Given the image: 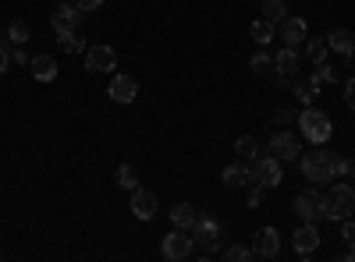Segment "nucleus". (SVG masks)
Wrapping results in <instances>:
<instances>
[{"mask_svg": "<svg viewBox=\"0 0 355 262\" xmlns=\"http://www.w3.org/2000/svg\"><path fill=\"white\" fill-rule=\"evenodd\" d=\"M8 68H11V53H8V46H4V43H0V75H4Z\"/></svg>", "mask_w": 355, "mask_h": 262, "instance_id": "e433bc0d", "label": "nucleus"}, {"mask_svg": "<svg viewBox=\"0 0 355 262\" xmlns=\"http://www.w3.org/2000/svg\"><path fill=\"white\" fill-rule=\"evenodd\" d=\"M306 53H309L313 64H323V61H327V53H331L327 36H323V39H306Z\"/></svg>", "mask_w": 355, "mask_h": 262, "instance_id": "b1692460", "label": "nucleus"}, {"mask_svg": "<svg viewBox=\"0 0 355 262\" xmlns=\"http://www.w3.org/2000/svg\"><path fill=\"white\" fill-rule=\"evenodd\" d=\"M28 61H33V57L25 53V46H15L11 50V64H28Z\"/></svg>", "mask_w": 355, "mask_h": 262, "instance_id": "f704fd0d", "label": "nucleus"}, {"mask_svg": "<svg viewBox=\"0 0 355 262\" xmlns=\"http://www.w3.org/2000/svg\"><path fill=\"white\" fill-rule=\"evenodd\" d=\"M57 43L64 46V53H85V39L78 32H61V36H57Z\"/></svg>", "mask_w": 355, "mask_h": 262, "instance_id": "bb28decb", "label": "nucleus"}, {"mask_svg": "<svg viewBox=\"0 0 355 262\" xmlns=\"http://www.w3.org/2000/svg\"><path fill=\"white\" fill-rule=\"evenodd\" d=\"M249 167H252V185H263V188L281 185V167L284 163H277L270 153H259L256 160H249Z\"/></svg>", "mask_w": 355, "mask_h": 262, "instance_id": "423d86ee", "label": "nucleus"}, {"mask_svg": "<svg viewBox=\"0 0 355 262\" xmlns=\"http://www.w3.org/2000/svg\"><path fill=\"white\" fill-rule=\"evenodd\" d=\"M0 259H4V252H0Z\"/></svg>", "mask_w": 355, "mask_h": 262, "instance_id": "ea45409f", "label": "nucleus"}, {"mask_svg": "<svg viewBox=\"0 0 355 262\" xmlns=\"http://www.w3.org/2000/svg\"><path fill=\"white\" fill-rule=\"evenodd\" d=\"M299 131H302V138L313 142V145H327L331 135H334V124H331V118H327L320 106H306V110L299 113Z\"/></svg>", "mask_w": 355, "mask_h": 262, "instance_id": "7ed1b4c3", "label": "nucleus"}, {"mask_svg": "<svg viewBox=\"0 0 355 262\" xmlns=\"http://www.w3.org/2000/svg\"><path fill=\"white\" fill-rule=\"evenodd\" d=\"M199 220V209L192 206V202H178V206L171 209V227H182V230H192V223Z\"/></svg>", "mask_w": 355, "mask_h": 262, "instance_id": "6ab92c4d", "label": "nucleus"}, {"mask_svg": "<svg viewBox=\"0 0 355 262\" xmlns=\"http://www.w3.org/2000/svg\"><path fill=\"white\" fill-rule=\"evenodd\" d=\"M355 209V188L352 185H334L327 195H323V220H345Z\"/></svg>", "mask_w": 355, "mask_h": 262, "instance_id": "20e7f679", "label": "nucleus"}, {"mask_svg": "<svg viewBox=\"0 0 355 262\" xmlns=\"http://www.w3.org/2000/svg\"><path fill=\"white\" fill-rule=\"evenodd\" d=\"M249 36H252L259 46H266V43L274 39V25H270V21H263V18H256V21L249 25Z\"/></svg>", "mask_w": 355, "mask_h": 262, "instance_id": "5701e85b", "label": "nucleus"}, {"mask_svg": "<svg viewBox=\"0 0 355 262\" xmlns=\"http://www.w3.org/2000/svg\"><path fill=\"white\" fill-rule=\"evenodd\" d=\"M270 64H274V57L270 53H266V46L252 57V61H249V68H252V75H266V71H270Z\"/></svg>", "mask_w": 355, "mask_h": 262, "instance_id": "cd10ccee", "label": "nucleus"}, {"mask_svg": "<svg viewBox=\"0 0 355 262\" xmlns=\"http://www.w3.org/2000/svg\"><path fill=\"white\" fill-rule=\"evenodd\" d=\"M341 238H345V245H355V220L352 216L341 220Z\"/></svg>", "mask_w": 355, "mask_h": 262, "instance_id": "2f4dec72", "label": "nucleus"}, {"mask_svg": "<svg viewBox=\"0 0 355 262\" xmlns=\"http://www.w3.org/2000/svg\"><path fill=\"white\" fill-rule=\"evenodd\" d=\"M291 248L299 252V259H313V252L320 248V227L313 220H302V227L291 234Z\"/></svg>", "mask_w": 355, "mask_h": 262, "instance_id": "1a4fd4ad", "label": "nucleus"}, {"mask_svg": "<svg viewBox=\"0 0 355 262\" xmlns=\"http://www.w3.org/2000/svg\"><path fill=\"white\" fill-rule=\"evenodd\" d=\"M345 178H355V160H345Z\"/></svg>", "mask_w": 355, "mask_h": 262, "instance_id": "4c0bfd02", "label": "nucleus"}, {"mask_svg": "<svg viewBox=\"0 0 355 262\" xmlns=\"http://www.w3.org/2000/svg\"><path fill=\"white\" fill-rule=\"evenodd\" d=\"M192 245H196V252L192 255H199V259H214L220 248H224V227L214 220V216H202L199 213V220L192 223Z\"/></svg>", "mask_w": 355, "mask_h": 262, "instance_id": "f257e3e1", "label": "nucleus"}, {"mask_svg": "<svg viewBox=\"0 0 355 262\" xmlns=\"http://www.w3.org/2000/svg\"><path fill=\"white\" fill-rule=\"evenodd\" d=\"M75 4H78V11L93 15V11H100V4H103V0H75Z\"/></svg>", "mask_w": 355, "mask_h": 262, "instance_id": "c9c22d12", "label": "nucleus"}, {"mask_svg": "<svg viewBox=\"0 0 355 262\" xmlns=\"http://www.w3.org/2000/svg\"><path fill=\"white\" fill-rule=\"evenodd\" d=\"M327 46H331V53H341L345 61H355V36L348 32V28H331L327 32Z\"/></svg>", "mask_w": 355, "mask_h": 262, "instance_id": "2eb2a0df", "label": "nucleus"}, {"mask_svg": "<svg viewBox=\"0 0 355 262\" xmlns=\"http://www.w3.org/2000/svg\"><path fill=\"white\" fill-rule=\"evenodd\" d=\"M220 255H224L227 262H249V259H252V248H242V245H227V248H220Z\"/></svg>", "mask_w": 355, "mask_h": 262, "instance_id": "c85d7f7f", "label": "nucleus"}, {"mask_svg": "<svg viewBox=\"0 0 355 262\" xmlns=\"http://www.w3.org/2000/svg\"><path fill=\"white\" fill-rule=\"evenodd\" d=\"M224 185H227V188H249V185H252V167H245V163L224 167Z\"/></svg>", "mask_w": 355, "mask_h": 262, "instance_id": "a211bd4d", "label": "nucleus"}, {"mask_svg": "<svg viewBox=\"0 0 355 262\" xmlns=\"http://www.w3.org/2000/svg\"><path fill=\"white\" fill-rule=\"evenodd\" d=\"M334 160H338V153L320 149V145H316V153H302V156H299L302 178H306L309 185H327V181H334V178H338V174H334Z\"/></svg>", "mask_w": 355, "mask_h": 262, "instance_id": "f03ea898", "label": "nucleus"}, {"mask_svg": "<svg viewBox=\"0 0 355 262\" xmlns=\"http://www.w3.org/2000/svg\"><path fill=\"white\" fill-rule=\"evenodd\" d=\"M132 213L139 220H153L157 216V191L150 188H132Z\"/></svg>", "mask_w": 355, "mask_h": 262, "instance_id": "4468645a", "label": "nucleus"}, {"mask_svg": "<svg viewBox=\"0 0 355 262\" xmlns=\"http://www.w3.org/2000/svg\"><path fill=\"white\" fill-rule=\"evenodd\" d=\"M160 252H164V259H167V262H182V259H189V255L196 252L192 234H189V230H182V227H174L171 234H164Z\"/></svg>", "mask_w": 355, "mask_h": 262, "instance_id": "0eeeda50", "label": "nucleus"}, {"mask_svg": "<svg viewBox=\"0 0 355 262\" xmlns=\"http://www.w3.org/2000/svg\"><path fill=\"white\" fill-rule=\"evenodd\" d=\"M281 255V234L277 227H263L252 241V259H277Z\"/></svg>", "mask_w": 355, "mask_h": 262, "instance_id": "f8f14e48", "label": "nucleus"}, {"mask_svg": "<svg viewBox=\"0 0 355 262\" xmlns=\"http://www.w3.org/2000/svg\"><path fill=\"white\" fill-rule=\"evenodd\" d=\"M284 18H288V4H284V0H263V21L281 25Z\"/></svg>", "mask_w": 355, "mask_h": 262, "instance_id": "412c9836", "label": "nucleus"}, {"mask_svg": "<svg viewBox=\"0 0 355 262\" xmlns=\"http://www.w3.org/2000/svg\"><path fill=\"white\" fill-rule=\"evenodd\" d=\"M295 216L299 220H323V195L316 188H306L299 198H295Z\"/></svg>", "mask_w": 355, "mask_h": 262, "instance_id": "9b49d317", "label": "nucleus"}, {"mask_svg": "<svg viewBox=\"0 0 355 262\" xmlns=\"http://www.w3.org/2000/svg\"><path fill=\"white\" fill-rule=\"evenodd\" d=\"M234 153H239L242 160H256V156H259L263 149H259V142H256L252 135H242L239 142H234Z\"/></svg>", "mask_w": 355, "mask_h": 262, "instance_id": "393cba45", "label": "nucleus"}, {"mask_svg": "<svg viewBox=\"0 0 355 262\" xmlns=\"http://www.w3.org/2000/svg\"><path fill=\"white\" fill-rule=\"evenodd\" d=\"M85 18H89V15H85V11H78V4H68V0H64V4L50 15V28H53V36H61V32H75V28H78Z\"/></svg>", "mask_w": 355, "mask_h": 262, "instance_id": "6e6552de", "label": "nucleus"}, {"mask_svg": "<svg viewBox=\"0 0 355 262\" xmlns=\"http://www.w3.org/2000/svg\"><path fill=\"white\" fill-rule=\"evenodd\" d=\"M306 36H309V28H306V21L302 18H284L281 25H277V39L284 43V46H299V43H306Z\"/></svg>", "mask_w": 355, "mask_h": 262, "instance_id": "ddd939ff", "label": "nucleus"}, {"mask_svg": "<svg viewBox=\"0 0 355 262\" xmlns=\"http://www.w3.org/2000/svg\"><path fill=\"white\" fill-rule=\"evenodd\" d=\"M85 68H89V71H100V75L114 71V68H117V53H114V46H107V43H100V46H85Z\"/></svg>", "mask_w": 355, "mask_h": 262, "instance_id": "9d476101", "label": "nucleus"}, {"mask_svg": "<svg viewBox=\"0 0 355 262\" xmlns=\"http://www.w3.org/2000/svg\"><path fill=\"white\" fill-rule=\"evenodd\" d=\"M114 181L121 185V188H128V191H132V188H139V170H135L132 163H121V167L114 170Z\"/></svg>", "mask_w": 355, "mask_h": 262, "instance_id": "4be33fe9", "label": "nucleus"}, {"mask_svg": "<svg viewBox=\"0 0 355 262\" xmlns=\"http://www.w3.org/2000/svg\"><path fill=\"white\" fill-rule=\"evenodd\" d=\"M291 96H295V100H299L302 106H313V100H316V93L309 89V85H299V89H295Z\"/></svg>", "mask_w": 355, "mask_h": 262, "instance_id": "c756f323", "label": "nucleus"}, {"mask_svg": "<svg viewBox=\"0 0 355 262\" xmlns=\"http://www.w3.org/2000/svg\"><path fill=\"white\" fill-rule=\"evenodd\" d=\"M28 68H33V78L36 82H53L57 78V61L50 53H36L33 61H28Z\"/></svg>", "mask_w": 355, "mask_h": 262, "instance_id": "f3484780", "label": "nucleus"}, {"mask_svg": "<svg viewBox=\"0 0 355 262\" xmlns=\"http://www.w3.org/2000/svg\"><path fill=\"white\" fill-rule=\"evenodd\" d=\"M274 68H277V75L295 78V71H299V50H295V46H284V50L274 57Z\"/></svg>", "mask_w": 355, "mask_h": 262, "instance_id": "aec40b11", "label": "nucleus"}, {"mask_svg": "<svg viewBox=\"0 0 355 262\" xmlns=\"http://www.w3.org/2000/svg\"><path fill=\"white\" fill-rule=\"evenodd\" d=\"M139 96V82L132 78V75H114V82H110V100L114 103H132Z\"/></svg>", "mask_w": 355, "mask_h": 262, "instance_id": "dca6fc26", "label": "nucleus"}, {"mask_svg": "<svg viewBox=\"0 0 355 262\" xmlns=\"http://www.w3.org/2000/svg\"><path fill=\"white\" fill-rule=\"evenodd\" d=\"M0 39H4V21H0Z\"/></svg>", "mask_w": 355, "mask_h": 262, "instance_id": "58836bf2", "label": "nucleus"}, {"mask_svg": "<svg viewBox=\"0 0 355 262\" xmlns=\"http://www.w3.org/2000/svg\"><path fill=\"white\" fill-rule=\"evenodd\" d=\"M266 153H270L277 163H295L302 156V145H299V138H295L288 128H281V131L270 135V142H266Z\"/></svg>", "mask_w": 355, "mask_h": 262, "instance_id": "39448f33", "label": "nucleus"}, {"mask_svg": "<svg viewBox=\"0 0 355 262\" xmlns=\"http://www.w3.org/2000/svg\"><path fill=\"white\" fill-rule=\"evenodd\" d=\"M320 82H341V75L334 71V68H327V64H316V71H313Z\"/></svg>", "mask_w": 355, "mask_h": 262, "instance_id": "7c9ffc66", "label": "nucleus"}, {"mask_svg": "<svg viewBox=\"0 0 355 262\" xmlns=\"http://www.w3.org/2000/svg\"><path fill=\"white\" fill-rule=\"evenodd\" d=\"M288 121H299V113H295L291 106H281V110L274 113V124H288Z\"/></svg>", "mask_w": 355, "mask_h": 262, "instance_id": "473e14b6", "label": "nucleus"}, {"mask_svg": "<svg viewBox=\"0 0 355 262\" xmlns=\"http://www.w3.org/2000/svg\"><path fill=\"white\" fill-rule=\"evenodd\" d=\"M8 36H11L15 46H25V43H28V21H25V18H15V21L8 25Z\"/></svg>", "mask_w": 355, "mask_h": 262, "instance_id": "a878e982", "label": "nucleus"}, {"mask_svg": "<svg viewBox=\"0 0 355 262\" xmlns=\"http://www.w3.org/2000/svg\"><path fill=\"white\" fill-rule=\"evenodd\" d=\"M341 93H345V106L355 113V78H348V82H345V89H341Z\"/></svg>", "mask_w": 355, "mask_h": 262, "instance_id": "72a5a7b5", "label": "nucleus"}]
</instances>
